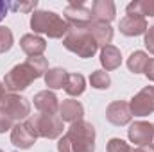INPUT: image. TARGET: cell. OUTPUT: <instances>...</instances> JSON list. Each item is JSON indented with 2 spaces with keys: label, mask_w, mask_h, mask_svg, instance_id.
<instances>
[{
  "label": "cell",
  "mask_w": 154,
  "mask_h": 152,
  "mask_svg": "<svg viewBox=\"0 0 154 152\" xmlns=\"http://www.w3.org/2000/svg\"><path fill=\"white\" fill-rule=\"evenodd\" d=\"M48 72V63L45 57H27L25 63L16 65L4 79V86L9 91H22L25 88H29V84L32 81L39 79L41 75H45Z\"/></svg>",
  "instance_id": "6da1fadb"
},
{
  "label": "cell",
  "mask_w": 154,
  "mask_h": 152,
  "mask_svg": "<svg viewBox=\"0 0 154 152\" xmlns=\"http://www.w3.org/2000/svg\"><path fill=\"white\" fill-rule=\"evenodd\" d=\"M31 27L34 32L47 34L48 38H63L70 31L68 22L52 11H36L31 18Z\"/></svg>",
  "instance_id": "7a4b0ae2"
},
{
  "label": "cell",
  "mask_w": 154,
  "mask_h": 152,
  "mask_svg": "<svg viewBox=\"0 0 154 152\" xmlns=\"http://www.w3.org/2000/svg\"><path fill=\"white\" fill-rule=\"evenodd\" d=\"M63 45L70 52L84 59L95 56V52L99 50V43L93 38V34L88 31V27H70V31L63 39Z\"/></svg>",
  "instance_id": "3957f363"
},
{
  "label": "cell",
  "mask_w": 154,
  "mask_h": 152,
  "mask_svg": "<svg viewBox=\"0 0 154 152\" xmlns=\"http://www.w3.org/2000/svg\"><path fill=\"white\" fill-rule=\"evenodd\" d=\"M65 138L68 140L72 152H93L95 150V129L90 122H84V120H79L74 122Z\"/></svg>",
  "instance_id": "277c9868"
},
{
  "label": "cell",
  "mask_w": 154,
  "mask_h": 152,
  "mask_svg": "<svg viewBox=\"0 0 154 152\" xmlns=\"http://www.w3.org/2000/svg\"><path fill=\"white\" fill-rule=\"evenodd\" d=\"M29 129L32 131V134L38 138H57L63 134V120L57 114H47V113H38V114H31L27 120H23Z\"/></svg>",
  "instance_id": "5b68a950"
},
{
  "label": "cell",
  "mask_w": 154,
  "mask_h": 152,
  "mask_svg": "<svg viewBox=\"0 0 154 152\" xmlns=\"http://www.w3.org/2000/svg\"><path fill=\"white\" fill-rule=\"evenodd\" d=\"M0 111L7 114L13 122H20V120H27L31 116V104L27 99L16 95V93H11V95H5L4 100L0 102Z\"/></svg>",
  "instance_id": "8992f818"
},
{
  "label": "cell",
  "mask_w": 154,
  "mask_h": 152,
  "mask_svg": "<svg viewBox=\"0 0 154 152\" xmlns=\"http://www.w3.org/2000/svg\"><path fill=\"white\" fill-rule=\"evenodd\" d=\"M65 20L68 25L74 27H88L93 18H91V9L84 7L82 0H70V4L65 9Z\"/></svg>",
  "instance_id": "52a82bcc"
},
{
  "label": "cell",
  "mask_w": 154,
  "mask_h": 152,
  "mask_svg": "<svg viewBox=\"0 0 154 152\" xmlns=\"http://www.w3.org/2000/svg\"><path fill=\"white\" fill-rule=\"evenodd\" d=\"M129 108L131 114L134 116H147L154 113V86H145L138 95H134Z\"/></svg>",
  "instance_id": "ba28073f"
},
{
  "label": "cell",
  "mask_w": 154,
  "mask_h": 152,
  "mask_svg": "<svg viewBox=\"0 0 154 152\" xmlns=\"http://www.w3.org/2000/svg\"><path fill=\"white\" fill-rule=\"evenodd\" d=\"M152 136H154V127L152 123L147 122H134L129 127V140L142 147V145H151L152 143Z\"/></svg>",
  "instance_id": "9c48e42d"
},
{
  "label": "cell",
  "mask_w": 154,
  "mask_h": 152,
  "mask_svg": "<svg viewBox=\"0 0 154 152\" xmlns=\"http://www.w3.org/2000/svg\"><path fill=\"white\" fill-rule=\"evenodd\" d=\"M118 29L125 36H138V34L147 32V22L140 14H127L125 18L120 20Z\"/></svg>",
  "instance_id": "30bf717a"
},
{
  "label": "cell",
  "mask_w": 154,
  "mask_h": 152,
  "mask_svg": "<svg viewBox=\"0 0 154 152\" xmlns=\"http://www.w3.org/2000/svg\"><path fill=\"white\" fill-rule=\"evenodd\" d=\"M11 141L18 149H29L36 141V136L32 134L29 125L25 122H22V123H14V127L11 129Z\"/></svg>",
  "instance_id": "8fae6325"
},
{
  "label": "cell",
  "mask_w": 154,
  "mask_h": 152,
  "mask_svg": "<svg viewBox=\"0 0 154 152\" xmlns=\"http://www.w3.org/2000/svg\"><path fill=\"white\" fill-rule=\"evenodd\" d=\"M131 108L127 102H122V100H116L113 104L108 106L106 109V118L113 123V125H125L129 123L131 120Z\"/></svg>",
  "instance_id": "7c38bea8"
},
{
  "label": "cell",
  "mask_w": 154,
  "mask_h": 152,
  "mask_svg": "<svg viewBox=\"0 0 154 152\" xmlns=\"http://www.w3.org/2000/svg\"><path fill=\"white\" fill-rule=\"evenodd\" d=\"M91 18L93 22L109 23L115 18V4L111 0H95L91 5Z\"/></svg>",
  "instance_id": "4fadbf2b"
},
{
  "label": "cell",
  "mask_w": 154,
  "mask_h": 152,
  "mask_svg": "<svg viewBox=\"0 0 154 152\" xmlns=\"http://www.w3.org/2000/svg\"><path fill=\"white\" fill-rule=\"evenodd\" d=\"M34 106L39 113H47V114H56L59 109V102H57V97L45 90V91H39L34 95Z\"/></svg>",
  "instance_id": "5bb4252c"
},
{
  "label": "cell",
  "mask_w": 154,
  "mask_h": 152,
  "mask_svg": "<svg viewBox=\"0 0 154 152\" xmlns=\"http://www.w3.org/2000/svg\"><path fill=\"white\" fill-rule=\"evenodd\" d=\"M20 47H22V50L29 57H38V56H41L45 52L47 43H45L43 38H39L36 34H25L23 38L20 39Z\"/></svg>",
  "instance_id": "9a60e30c"
},
{
  "label": "cell",
  "mask_w": 154,
  "mask_h": 152,
  "mask_svg": "<svg viewBox=\"0 0 154 152\" xmlns=\"http://www.w3.org/2000/svg\"><path fill=\"white\" fill-rule=\"evenodd\" d=\"M59 113H61L59 118H61L63 122L74 123V122L82 120L84 109H82V106H81L77 100H63V104L59 106Z\"/></svg>",
  "instance_id": "2e32d148"
},
{
  "label": "cell",
  "mask_w": 154,
  "mask_h": 152,
  "mask_svg": "<svg viewBox=\"0 0 154 152\" xmlns=\"http://www.w3.org/2000/svg\"><path fill=\"white\" fill-rule=\"evenodd\" d=\"M100 63H102V66L106 68V72L108 70H115L120 66V63H122V56H120V50L113 47V45H106V47H102V50H100Z\"/></svg>",
  "instance_id": "e0dca14e"
},
{
  "label": "cell",
  "mask_w": 154,
  "mask_h": 152,
  "mask_svg": "<svg viewBox=\"0 0 154 152\" xmlns=\"http://www.w3.org/2000/svg\"><path fill=\"white\" fill-rule=\"evenodd\" d=\"M88 31L93 34V38L97 39L99 45L106 47L109 45V41L113 39V29L109 27V23H100V22H91L88 25Z\"/></svg>",
  "instance_id": "ac0fdd59"
},
{
  "label": "cell",
  "mask_w": 154,
  "mask_h": 152,
  "mask_svg": "<svg viewBox=\"0 0 154 152\" xmlns=\"http://www.w3.org/2000/svg\"><path fill=\"white\" fill-rule=\"evenodd\" d=\"M66 79H68V74H66V70H63V68H52V70H48V72L45 74V82H47V86L52 88V90L65 88Z\"/></svg>",
  "instance_id": "d6986e66"
},
{
  "label": "cell",
  "mask_w": 154,
  "mask_h": 152,
  "mask_svg": "<svg viewBox=\"0 0 154 152\" xmlns=\"http://www.w3.org/2000/svg\"><path fill=\"white\" fill-rule=\"evenodd\" d=\"M86 88V81L81 74H68L66 84H65V91L70 97H79Z\"/></svg>",
  "instance_id": "ffe728a7"
},
{
  "label": "cell",
  "mask_w": 154,
  "mask_h": 152,
  "mask_svg": "<svg viewBox=\"0 0 154 152\" xmlns=\"http://www.w3.org/2000/svg\"><path fill=\"white\" fill-rule=\"evenodd\" d=\"M127 14H140V16H154V0H136L127 5Z\"/></svg>",
  "instance_id": "44dd1931"
},
{
  "label": "cell",
  "mask_w": 154,
  "mask_h": 152,
  "mask_svg": "<svg viewBox=\"0 0 154 152\" xmlns=\"http://www.w3.org/2000/svg\"><path fill=\"white\" fill-rule=\"evenodd\" d=\"M147 61H149L147 54L142 52V50H138V52H133V54L129 56V59H127V66H129L131 72H134V74H142V72L145 70Z\"/></svg>",
  "instance_id": "7402d4cb"
},
{
  "label": "cell",
  "mask_w": 154,
  "mask_h": 152,
  "mask_svg": "<svg viewBox=\"0 0 154 152\" xmlns=\"http://www.w3.org/2000/svg\"><path fill=\"white\" fill-rule=\"evenodd\" d=\"M90 82H91V86H93V88H97V90H106V88H109L111 79H109V75H108V72H106V70H97V72H93V74H91Z\"/></svg>",
  "instance_id": "603a6c76"
},
{
  "label": "cell",
  "mask_w": 154,
  "mask_h": 152,
  "mask_svg": "<svg viewBox=\"0 0 154 152\" xmlns=\"http://www.w3.org/2000/svg\"><path fill=\"white\" fill-rule=\"evenodd\" d=\"M13 47V32L7 27H0V52H7Z\"/></svg>",
  "instance_id": "cb8c5ba5"
},
{
  "label": "cell",
  "mask_w": 154,
  "mask_h": 152,
  "mask_svg": "<svg viewBox=\"0 0 154 152\" xmlns=\"http://www.w3.org/2000/svg\"><path fill=\"white\" fill-rule=\"evenodd\" d=\"M108 152H134V149H131L124 140L113 138L108 141Z\"/></svg>",
  "instance_id": "d4e9b609"
},
{
  "label": "cell",
  "mask_w": 154,
  "mask_h": 152,
  "mask_svg": "<svg viewBox=\"0 0 154 152\" xmlns=\"http://www.w3.org/2000/svg\"><path fill=\"white\" fill-rule=\"evenodd\" d=\"M36 5H38L36 0H32V2H7V9L20 11V13H29V11H32Z\"/></svg>",
  "instance_id": "484cf974"
},
{
  "label": "cell",
  "mask_w": 154,
  "mask_h": 152,
  "mask_svg": "<svg viewBox=\"0 0 154 152\" xmlns=\"http://www.w3.org/2000/svg\"><path fill=\"white\" fill-rule=\"evenodd\" d=\"M13 127H14V122L4 113V111H0V132H5V131H9Z\"/></svg>",
  "instance_id": "4316f807"
},
{
  "label": "cell",
  "mask_w": 154,
  "mask_h": 152,
  "mask_svg": "<svg viewBox=\"0 0 154 152\" xmlns=\"http://www.w3.org/2000/svg\"><path fill=\"white\" fill-rule=\"evenodd\" d=\"M145 47L149 48L151 54H154V25L149 27V31L145 32Z\"/></svg>",
  "instance_id": "83f0119b"
},
{
  "label": "cell",
  "mask_w": 154,
  "mask_h": 152,
  "mask_svg": "<svg viewBox=\"0 0 154 152\" xmlns=\"http://www.w3.org/2000/svg\"><path fill=\"white\" fill-rule=\"evenodd\" d=\"M143 74L149 77V81H154V59H149V61H147Z\"/></svg>",
  "instance_id": "f1b7e54d"
},
{
  "label": "cell",
  "mask_w": 154,
  "mask_h": 152,
  "mask_svg": "<svg viewBox=\"0 0 154 152\" xmlns=\"http://www.w3.org/2000/svg\"><path fill=\"white\" fill-rule=\"evenodd\" d=\"M57 150L59 152H72V147H70V143H68V140H66L65 136L59 140V143H57Z\"/></svg>",
  "instance_id": "f546056e"
},
{
  "label": "cell",
  "mask_w": 154,
  "mask_h": 152,
  "mask_svg": "<svg viewBox=\"0 0 154 152\" xmlns=\"http://www.w3.org/2000/svg\"><path fill=\"white\" fill-rule=\"evenodd\" d=\"M5 14H7V2H2L0 0V22L5 18Z\"/></svg>",
  "instance_id": "4dcf8cb0"
},
{
  "label": "cell",
  "mask_w": 154,
  "mask_h": 152,
  "mask_svg": "<svg viewBox=\"0 0 154 152\" xmlns=\"http://www.w3.org/2000/svg\"><path fill=\"white\" fill-rule=\"evenodd\" d=\"M134 152H154V147L152 145H142V147H138Z\"/></svg>",
  "instance_id": "1f68e13d"
},
{
  "label": "cell",
  "mask_w": 154,
  "mask_h": 152,
  "mask_svg": "<svg viewBox=\"0 0 154 152\" xmlns=\"http://www.w3.org/2000/svg\"><path fill=\"white\" fill-rule=\"evenodd\" d=\"M4 97H5V86L0 82V102L4 100Z\"/></svg>",
  "instance_id": "d6a6232c"
},
{
  "label": "cell",
  "mask_w": 154,
  "mask_h": 152,
  "mask_svg": "<svg viewBox=\"0 0 154 152\" xmlns=\"http://www.w3.org/2000/svg\"><path fill=\"white\" fill-rule=\"evenodd\" d=\"M152 127H154V123H152ZM152 147H154V136H152Z\"/></svg>",
  "instance_id": "836d02e7"
},
{
  "label": "cell",
  "mask_w": 154,
  "mask_h": 152,
  "mask_svg": "<svg viewBox=\"0 0 154 152\" xmlns=\"http://www.w3.org/2000/svg\"><path fill=\"white\" fill-rule=\"evenodd\" d=\"M0 152H2V150H0Z\"/></svg>",
  "instance_id": "e575fe53"
}]
</instances>
